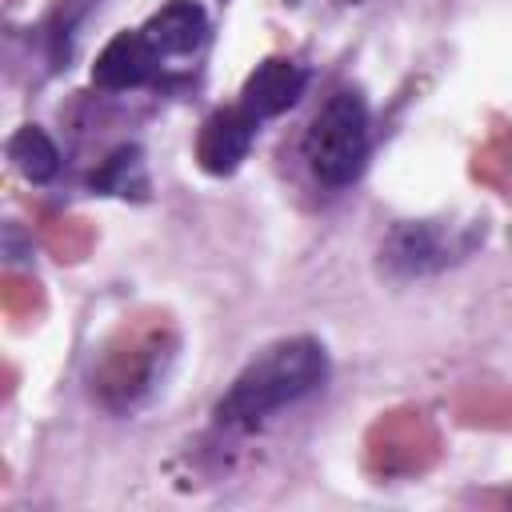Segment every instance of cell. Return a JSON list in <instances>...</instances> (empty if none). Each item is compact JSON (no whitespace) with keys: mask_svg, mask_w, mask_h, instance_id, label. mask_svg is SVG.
I'll list each match as a JSON object with an SVG mask.
<instances>
[{"mask_svg":"<svg viewBox=\"0 0 512 512\" xmlns=\"http://www.w3.org/2000/svg\"><path fill=\"white\" fill-rule=\"evenodd\" d=\"M144 40L152 44L160 64L172 60H188L200 52V44L208 40V12L196 0H168L160 4L148 20H144Z\"/></svg>","mask_w":512,"mask_h":512,"instance_id":"5b68a950","label":"cell"},{"mask_svg":"<svg viewBox=\"0 0 512 512\" xmlns=\"http://www.w3.org/2000/svg\"><path fill=\"white\" fill-rule=\"evenodd\" d=\"M372 132H368V104L356 88H336L312 116L304 132V160L312 176L328 188H348L360 180L368 164Z\"/></svg>","mask_w":512,"mask_h":512,"instance_id":"7a4b0ae2","label":"cell"},{"mask_svg":"<svg viewBox=\"0 0 512 512\" xmlns=\"http://www.w3.org/2000/svg\"><path fill=\"white\" fill-rule=\"evenodd\" d=\"M156 68H160V60H156V52H152V44L144 40L140 28L116 32L92 64V84L108 88V92H128V88L148 84L156 76Z\"/></svg>","mask_w":512,"mask_h":512,"instance_id":"52a82bcc","label":"cell"},{"mask_svg":"<svg viewBox=\"0 0 512 512\" xmlns=\"http://www.w3.org/2000/svg\"><path fill=\"white\" fill-rule=\"evenodd\" d=\"M328 380V352L312 336H284L268 348H260L228 384V392L216 404V420L224 428L248 432L260 428L280 408H292L308 392H316Z\"/></svg>","mask_w":512,"mask_h":512,"instance_id":"6da1fadb","label":"cell"},{"mask_svg":"<svg viewBox=\"0 0 512 512\" xmlns=\"http://www.w3.org/2000/svg\"><path fill=\"white\" fill-rule=\"evenodd\" d=\"M304 88H308V72H304L296 60H288V56H268V60H260V64L248 72V80H244V88H240V104H244L256 120H272V116L288 112V108L304 96Z\"/></svg>","mask_w":512,"mask_h":512,"instance_id":"8992f818","label":"cell"},{"mask_svg":"<svg viewBox=\"0 0 512 512\" xmlns=\"http://www.w3.org/2000/svg\"><path fill=\"white\" fill-rule=\"evenodd\" d=\"M256 116L244 108V104H232V108H216L204 124H200V136H196V164L208 172V176H232L244 156L252 152V140H256Z\"/></svg>","mask_w":512,"mask_h":512,"instance_id":"3957f363","label":"cell"},{"mask_svg":"<svg viewBox=\"0 0 512 512\" xmlns=\"http://www.w3.org/2000/svg\"><path fill=\"white\" fill-rule=\"evenodd\" d=\"M32 248H20V228L16 224H4V256L8 260H24Z\"/></svg>","mask_w":512,"mask_h":512,"instance_id":"30bf717a","label":"cell"},{"mask_svg":"<svg viewBox=\"0 0 512 512\" xmlns=\"http://www.w3.org/2000/svg\"><path fill=\"white\" fill-rule=\"evenodd\" d=\"M92 192H104V196H148V172H144V152L136 144H120L92 176H88Z\"/></svg>","mask_w":512,"mask_h":512,"instance_id":"9c48e42d","label":"cell"},{"mask_svg":"<svg viewBox=\"0 0 512 512\" xmlns=\"http://www.w3.org/2000/svg\"><path fill=\"white\" fill-rule=\"evenodd\" d=\"M8 160L16 164V172L28 184H48L60 172V148L52 144V136L40 124H24L12 140H8Z\"/></svg>","mask_w":512,"mask_h":512,"instance_id":"ba28073f","label":"cell"},{"mask_svg":"<svg viewBox=\"0 0 512 512\" xmlns=\"http://www.w3.org/2000/svg\"><path fill=\"white\" fill-rule=\"evenodd\" d=\"M380 260L400 280L424 276V272H436L452 260V240L432 220H404L388 232V240L380 248Z\"/></svg>","mask_w":512,"mask_h":512,"instance_id":"277c9868","label":"cell"}]
</instances>
